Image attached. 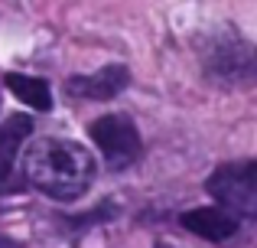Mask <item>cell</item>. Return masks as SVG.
Masks as SVG:
<instances>
[{"label": "cell", "instance_id": "9", "mask_svg": "<svg viewBox=\"0 0 257 248\" xmlns=\"http://www.w3.org/2000/svg\"><path fill=\"white\" fill-rule=\"evenodd\" d=\"M0 248H23L20 242H13V238H7L4 232H0Z\"/></svg>", "mask_w": 257, "mask_h": 248}, {"label": "cell", "instance_id": "1", "mask_svg": "<svg viewBox=\"0 0 257 248\" xmlns=\"http://www.w3.org/2000/svg\"><path fill=\"white\" fill-rule=\"evenodd\" d=\"M26 183H33L39 193L59 203L85 196V190L94 180V157L78 140L65 137H46L26 150L23 160Z\"/></svg>", "mask_w": 257, "mask_h": 248}, {"label": "cell", "instance_id": "6", "mask_svg": "<svg viewBox=\"0 0 257 248\" xmlns=\"http://www.w3.org/2000/svg\"><path fill=\"white\" fill-rule=\"evenodd\" d=\"M179 222L186 225L192 235L208 238V242H228L238 232V219L231 212H225L221 206H202V209H189L179 216Z\"/></svg>", "mask_w": 257, "mask_h": 248}, {"label": "cell", "instance_id": "5", "mask_svg": "<svg viewBox=\"0 0 257 248\" xmlns=\"http://www.w3.org/2000/svg\"><path fill=\"white\" fill-rule=\"evenodd\" d=\"M131 82L127 65H104V69L91 72V75H72L69 78V95L72 98H85V102H111Z\"/></svg>", "mask_w": 257, "mask_h": 248}, {"label": "cell", "instance_id": "8", "mask_svg": "<svg viewBox=\"0 0 257 248\" xmlns=\"http://www.w3.org/2000/svg\"><path fill=\"white\" fill-rule=\"evenodd\" d=\"M7 89H10L23 105H30V108H36V111H49L52 108V89H49L46 78L10 72V75H7Z\"/></svg>", "mask_w": 257, "mask_h": 248}, {"label": "cell", "instance_id": "3", "mask_svg": "<svg viewBox=\"0 0 257 248\" xmlns=\"http://www.w3.org/2000/svg\"><path fill=\"white\" fill-rule=\"evenodd\" d=\"M88 134L98 144L101 157L111 170H127L131 163H137L144 153V140H140L137 124L127 115H101L98 121L88 124Z\"/></svg>", "mask_w": 257, "mask_h": 248}, {"label": "cell", "instance_id": "7", "mask_svg": "<svg viewBox=\"0 0 257 248\" xmlns=\"http://www.w3.org/2000/svg\"><path fill=\"white\" fill-rule=\"evenodd\" d=\"M30 131H33V118H26V115L7 118V124L0 127V193L10 190L17 157H20V144L30 137Z\"/></svg>", "mask_w": 257, "mask_h": 248}, {"label": "cell", "instance_id": "4", "mask_svg": "<svg viewBox=\"0 0 257 248\" xmlns=\"http://www.w3.org/2000/svg\"><path fill=\"white\" fill-rule=\"evenodd\" d=\"M205 186L231 216L257 219V160L218 167Z\"/></svg>", "mask_w": 257, "mask_h": 248}, {"label": "cell", "instance_id": "2", "mask_svg": "<svg viewBox=\"0 0 257 248\" xmlns=\"http://www.w3.org/2000/svg\"><path fill=\"white\" fill-rule=\"evenodd\" d=\"M202 69L221 89H254L257 85V46L234 33L208 39L202 52Z\"/></svg>", "mask_w": 257, "mask_h": 248}]
</instances>
